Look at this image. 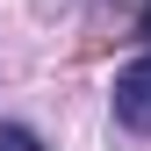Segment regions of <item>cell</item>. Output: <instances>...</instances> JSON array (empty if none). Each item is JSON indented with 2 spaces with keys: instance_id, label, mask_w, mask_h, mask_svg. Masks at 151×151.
<instances>
[{
  "instance_id": "obj_3",
  "label": "cell",
  "mask_w": 151,
  "mask_h": 151,
  "mask_svg": "<svg viewBox=\"0 0 151 151\" xmlns=\"http://www.w3.org/2000/svg\"><path fill=\"white\" fill-rule=\"evenodd\" d=\"M144 43H151V7H144Z\"/></svg>"
},
{
  "instance_id": "obj_2",
  "label": "cell",
  "mask_w": 151,
  "mask_h": 151,
  "mask_svg": "<svg viewBox=\"0 0 151 151\" xmlns=\"http://www.w3.org/2000/svg\"><path fill=\"white\" fill-rule=\"evenodd\" d=\"M0 151H43V137L29 122H0Z\"/></svg>"
},
{
  "instance_id": "obj_1",
  "label": "cell",
  "mask_w": 151,
  "mask_h": 151,
  "mask_svg": "<svg viewBox=\"0 0 151 151\" xmlns=\"http://www.w3.org/2000/svg\"><path fill=\"white\" fill-rule=\"evenodd\" d=\"M108 101H115V122H122V129L151 137V50L115 72V93H108Z\"/></svg>"
}]
</instances>
